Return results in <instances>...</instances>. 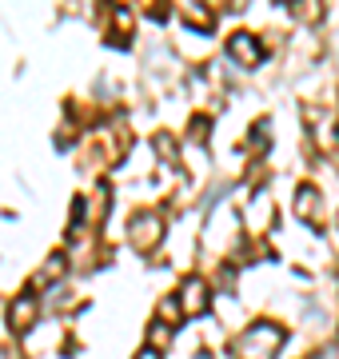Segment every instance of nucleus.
<instances>
[{
	"label": "nucleus",
	"instance_id": "nucleus-4",
	"mask_svg": "<svg viewBox=\"0 0 339 359\" xmlns=\"http://www.w3.org/2000/svg\"><path fill=\"white\" fill-rule=\"evenodd\" d=\"M228 56L251 68V65H256V60L263 56V48H260V40L251 36V32H235V36L228 40Z\"/></svg>",
	"mask_w": 339,
	"mask_h": 359
},
{
	"label": "nucleus",
	"instance_id": "nucleus-6",
	"mask_svg": "<svg viewBox=\"0 0 339 359\" xmlns=\"http://www.w3.org/2000/svg\"><path fill=\"white\" fill-rule=\"evenodd\" d=\"M180 13H184V20L192 28H200V32H208L212 28V13L200 4V0H188V4H180Z\"/></svg>",
	"mask_w": 339,
	"mask_h": 359
},
{
	"label": "nucleus",
	"instance_id": "nucleus-12",
	"mask_svg": "<svg viewBox=\"0 0 339 359\" xmlns=\"http://www.w3.org/2000/svg\"><path fill=\"white\" fill-rule=\"evenodd\" d=\"M200 359H208V355H200Z\"/></svg>",
	"mask_w": 339,
	"mask_h": 359
},
{
	"label": "nucleus",
	"instance_id": "nucleus-1",
	"mask_svg": "<svg viewBox=\"0 0 339 359\" xmlns=\"http://www.w3.org/2000/svg\"><path fill=\"white\" fill-rule=\"evenodd\" d=\"M284 344V327L275 323H251L248 332L240 335V359H275Z\"/></svg>",
	"mask_w": 339,
	"mask_h": 359
},
{
	"label": "nucleus",
	"instance_id": "nucleus-9",
	"mask_svg": "<svg viewBox=\"0 0 339 359\" xmlns=\"http://www.w3.org/2000/svg\"><path fill=\"white\" fill-rule=\"evenodd\" d=\"M148 339H152V347H164L172 339V327L168 323H152V332H148Z\"/></svg>",
	"mask_w": 339,
	"mask_h": 359
},
{
	"label": "nucleus",
	"instance_id": "nucleus-3",
	"mask_svg": "<svg viewBox=\"0 0 339 359\" xmlns=\"http://www.w3.org/2000/svg\"><path fill=\"white\" fill-rule=\"evenodd\" d=\"M176 304H180L184 316H204V311L212 308V292H208V283L200 280V276H188L180 287V295H176Z\"/></svg>",
	"mask_w": 339,
	"mask_h": 359
},
{
	"label": "nucleus",
	"instance_id": "nucleus-11",
	"mask_svg": "<svg viewBox=\"0 0 339 359\" xmlns=\"http://www.w3.org/2000/svg\"><path fill=\"white\" fill-rule=\"evenodd\" d=\"M136 359H160V351H156V347H144V351H140Z\"/></svg>",
	"mask_w": 339,
	"mask_h": 359
},
{
	"label": "nucleus",
	"instance_id": "nucleus-7",
	"mask_svg": "<svg viewBox=\"0 0 339 359\" xmlns=\"http://www.w3.org/2000/svg\"><path fill=\"white\" fill-rule=\"evenodd\" d=\"M315 208H319V192H315L312 184H303L300 192H296V216H300V219H312Z\"/></svg>",
	"mask_w": 339,
	"mask_h": 359
},
{
	"label": "nucleus",
	"instance_id": "nucleus-5",
	"mask_svg": "<svg viewBox=\"0 0 339 359\" xmlns=\"http://www.w3.org/2000/svg\"><path fill=\"white\" fill-rule=\"evenodd\" d=\"M32 320H36V299L32 295H20L13 308H8V323H13V332H25Z\"/></svg>",
	"mask_w": 339,
	"mask_h": 359
},
{
	"label": "nucleus",
	"instance_id": "nucleus-2",
	"mask_svg": "<svg viewBox=\"0 0 339 359\" xmlns=\"http://www.w3.org/2000/svg\"><path fill=\"white\" fill-rule=\"evenodd\" d=\"M128 240H132V248H140V252H152V248L164 240V224H160L156 212H140V216L132 219Z\"/></svg>",
	"mask_w": 339,
	"mask_h": 359
},
{
	"label": "nucleus",
	"instance_id": "nucleus-8",
	"mask_svg": "<svg viewBox=\"0 0 339 359\" xmlns=\"http://www.w3.org/2000/svg\"><path fill=\"white\" fill-rule=\"evenodd\" d=\"M60 271H64V256H48V264H44V268L32 276V287H48V283H53Z\"/></svg>",
	"mask_w": 339,
	"mask_h": 359
},
{
	"label": "nucleus",
	"instance_id": "nucleus-10",
	"mask_svg": "<svg viewBox=\"0 0 339 359\" xmlns=\"http://www.w3.org/2000/svg\"><path fill=\"white\" fill-rule=\"evenodd\" d=\"M160 311H164V316H168V320H172V316L180 311V304H176V299H160Z\"/></svg>",
	"mask_w": 339,
	"mask_h": 359
}]
</instances>
